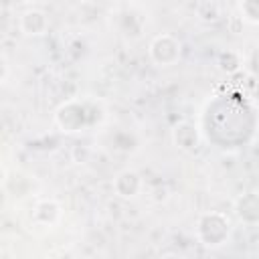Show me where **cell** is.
Returning <instances> with one entry per match:
<instances>
[{"label": "cell", "instance_id": "ba28073f", "mask_svg": "<svg viewBox=\"0 0 259 259\" xmlns=\"http://www.w3.org/2000/svg\"><path fill=\"white\" fill-rule=\"evenodd\" d=\"M61 217V206L55 202V200H42L36 204L34 212H32V219L38 223V225H45V227H51L59 221Z\"/></svg>", "mask_w": 259, "mask_h": 259}, {"label": "cell", "instance_id": "52a82bcc", "mask_svg": "<svg viewBox=\"0 0 259 259\" xmlns=\"http://www.w3.org/2000/svg\"><path fill=\"white\" fill-rule=\"evenodd\" d=\"M113 188H115V192H117L119 196L132 198V196H136V194L140 192V188H142V178H140V174L134 172V170H121V172L113 178Z\"/></svg>", "mask_w": 259, "mask_h": 259}, {"label": "cell", "instance_id": "7c38bea8", "mask_svg": "<svg viewBox=\"0 0 259 259\" xmlns=\"http://www.w3.org/2000/svg\"><path fill=\"white\" fill-rule=\"evenodd\" d=\"M249 69H251V73L255 77H259V49H255L251 53V57H249Z\"/></svg>", "mask_w": 259, "mask_h": 259}, {"label": "cell", "instance_id": "9c48e42d", "mask_svg": "<svg viewBox=\"0 0 259 259\" xmlns=\"http://www.w3.org/2000/svg\"><path fill=\"white\" fill-rule=\"evenodd\" d=\"M217 65H219V69L225 71V73H235V71L241 69V57H239L235 51H229V49H227V51H223V53L219 55Z\"/></svg>", "mask_w": 259, "mask_h": 259}, {"label": "cell", "instance_id": "5b68a950", "mask_svg": "<svg viewBox=\"0 0 259 259\" xmlns=\"http://www.w3.org/2000/svg\"><path fill=\"white\" fill-rule=\"evenodd\" d=\"M57 123L65 130V132H77L83 127L85 121V111L81 107V103H67L57 111Z\"/></svg>", "mask_w": 259, "mask_h": 259}, {"label": "cell", "instance_id": "3957f363", "mask_svg": "<svg viewBox=\"0 0 259 259\" xmlns=\"http://www.w3.org/2000/svg\"><path fill=\"white\" fill-rule=\"evenodd\" d=\"M237 217L247 225H259V192H245L235 200Z\"/></svg>", "mask_w": 259, "mask_h": 259}, {"label": "cell", "instance_id": "8fae6325", "mask_svg": "<svg viewBox=\"0 0 259 259\" xmlns=\"http://www.w3.org/2000/svg\"><path fill=\"white\" fill-rule=\"evenodd\" d=\"M196 10H198V16L204 18V20H214L221 14V6L214 4V2H202V4L196 6Z\"/></svg>", "mask_w": 259, "mask_h": 259}, {"label": "cell", "instance_id": "4fadbf2b", "mask_svg": "<svg viewBox=\"0 0 259 259\" xmlns=\"http://www.w3.org/2000/svg\"><path fill=\"white\" fill-rule=\"evenodd\" d=\"M160 259H182L180 255H176V253H166V255H162Z\"/></svg>", "mask_w": 259, "mask_h": 259}, {"label": "cell", "instance_id": "7a4b0ae2", "mask_svg": "<svg viewBox=\"0 0 259 259\" xmlns=\"http://www.w3.org/2000/svg\"><path fill=\"white\" fill-rule=\"evenodd\" d=\"M150 57L160 67H170L180 59V40L170 32L158 34L150 42Z\"/></svg>", "mask_w": 259, "mask_h": 259}, {"label": "cell", "instance_id": "6da1fadb", "mask_svg": "<svg viewBox=\"0 0 259 259\" xmlns=\"http://www.w3.org/2000/svg\"><path fill=\"white\" fill-rule=\"evenodd\" d=\"M231 233V223L229 217L221 210H210L200 214L196 223V235L204 247H221Z\"/></svg>", "mask_w": 259, "mask_h": 259}, {"label": "cell", "instance_id": "277c9868", "mask_svg": "<svg viewBox=\"0 0 259 259\" xmlns=\"http://www.w3.org/2000/svg\"><path fill=\"white\" fill-rule=\"evenodd\" d=\"M49 28V16L38 10V8H28L20 14V30L28 36H38L45 34V30Z\"/></svg>", "mask_w": 259, "mask_h": 259}, {"label": "cell", "instance_id": "8992f818", "mask_svg": "<svg viewBox=\"0 0 259 259\" xmlns=\"http://www.w3.org/2000/svg\"><path fill=\"white\" fill-rule=\"evenodd\" d=\"M172 138H174V144L184 152H194L198 148V144H200L198 132L190 121H180L172 130Z\"/></svg>", "mask_w": 259, "mask_h": 259}, {"label": "cell", "instance_id": "30bf717a", "mask_svg": "<svg viewBox=\"0 0 259 259\" xmlns=\"http://www.w3.org/2000/svg\"><path fill=\"white\" fill-rule=\"evenodd\" d=\"M241 12H243V18L259 24V0H245L241 4Z\"/></svg>", "mask_w": 259, "mask_h": 259}]
</instances>
